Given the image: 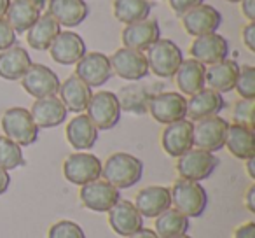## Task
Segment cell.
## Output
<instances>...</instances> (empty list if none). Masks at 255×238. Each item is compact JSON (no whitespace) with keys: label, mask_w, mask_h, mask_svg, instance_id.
Returning <instances> with one entry per match:
<instances>
[{"label":"cell","mask_w":255,"mask_h":238,"mask_svg":"<svg viewBox=\"0 0 255 238\" xmlns=\"http://www.w3.org/2000/svg\"><path fill=\"white\" fill-rule=\"evenodd\" d=\"M102 177L114 188L129 189L143 177V161L129 153H114L102 165Z\"/></svg>","instance_id":"obj_1"},{"label":"cell","mask_w":255,"mask_h":238,"mask_svg":"<svg viewBox=\"0 0 255 238\" xmlns=\"http://www.w3.org/2000/svg\"><path fill=\"white\" fill-rule=\"evenodd\" d=\"M170 195L173 209L189 219L203 216L208 205L206 189L199 182L187 181V179H177L170 188Z\"/></svg>","instance_id":"obj_2"},{"label":"cell","mask_w":255,"mask_h":238,"mask_svg":"<svg viewBox=\"0 0 255 238\" xmlns=\"http://www.w3.org/2000/svg\"><path fill=\"white\" fill-rule=\"evenodd\" d=\"M2 132L7 139L16 142L18 146H32L39 139V128L33 123L32 114L25 107H11L2 114L0 119Z\"/></svg>","instance_id":"obj_3"},{"label":"cell","mask_w":255,"mask_h":238,"mask_svg":"<svg viewBox=\"0 0 255 238\" xmlns=\"http://www.w3.org/2000/svg\"><path fill=\"white\" fill-rule=\"evenodd\" d=\"M149 72L161 79H170L184 61L182 49L170 39H159L145 51Z\"/></svg>","instance_id":"obj_4"},{"label":"cell","mask_w":255,"mask_h":238,"mask_svg":"<svg viewBox=\"0 0 255 238\" xmlns=\"http://www.w3.org/2000/svg\"><path fill=\"white\" fill-rule=\"evenodd\" d=\"M86 116L91 119V123L96 126V130H112L121 119V105L116 93L112 91H98L93 93L88 107H86Z\"/></svg>","instance_id":"obj_5"},{"label":"cell","mask_w":255,"mask_h":238,"mask_svg":"<svg viewBox=\"0 0 255 238\" xmlns=\"http://www.w3.org/2000/svg\"><path fill=\"white\" fill-rule=\"evenodd\" d=\"M231 123L220 116H212L192 123V142L196 149L217 153L226 144V133Z\"/></svg>","instance_id":"obj_6"},{"label":"cell","mask_w":255,"mask_h":238,"mask_svg":"<svg viewBox=\"0 0 255 238\" xmlns=\"http://www.w3.org/2000/svg\"><path fill=\"white\" fill-rule=\"evenodd\" d=\"M147 112L154 121L161 125H171L175 121L185 119L187 116V98L177 91H161L152 95Z\"/></svg>","instance_id":"obj_7"},{"label":"cell","mask_w":255,"mask_h":238,"mask_svg":"<svg viewBox=\"0 0 255 238\" xmlns=\"http://www.w3.org/2000/svg\"><path fill=\"white\" fill-rule=\"evenodd\" d=\"M102 161L98 156L91 153L79 151L70 156L65 158L63 161V175L68 182L75 186H84L93 181L102 179Z\"/></svg>","instance_id":"obj_8"},{"label":"cell","mask_w":255,"mask_h":238,"mask_svg":"<svg viewBox=\"0 0 255 238\" xmlns=\"http://www.w3.org/2000/svg\"><path fill=\"white\" fill-rule=\"evenodd\" d=\"M219 167V158L208 151H201L192 147L180 158H177V174L180 179L201 182L208 179Z\"/></svg>","instance_id":"obj_9"},{"label":"cell","mask_w":255,"mask_h":238,"mask_svg":"<svg viewBox=\"0 0 255 238\" xmlns=\"http://www.w3.org/2000/svg\"><path fill=\"white\" fill-rule=\"evenodd\" d=\"M112 74L117 77L129 82H138L149 74V63H147L145 53L129 49V47H121L112 56H109Z\"/></svg>","instance_id":"obj_10"},{"label":"cell","mask_w":255,"mask_h":238,"mask_svg":"<svg viewBox=\"0 0 255 238\" xmlns=\"http://www.w3.org/2000/svg\"><path fill=\"white\" fill-rule=\"evenodd\" d=\"M60 84L61 82L56 72L42 63H32L26 74L21 77L23 89L35 100L58 95Z\"/></svg>","instance_id":"obj_11"},{"label":"cell","mask_w":255,"mask_h":238,"mask_svg":"<svg viewBox=\"0 0 255 238\" xmlns=\"http://www.w3.org/2000/svg\"><path fill=\"white\" fill-rule=\"evenodd\" d=\"M75 75L81 81H84L89 88H100L112 77V67H110L109 56L100 53V51L86 53L75 63Z\"/></svg>","instance_id":"obj_12"},{"label":"cell","mask_w":255,"mask_h":238,"mask_svg":"<svg viewBox=\"0 0 255 238\" xmlns=\"http://www.w3.org/2000/svg\"><path fill=\"white\" fill-rule=\"evenodd\" d=\"M81 203L93 212H109L114 205L121 200V193L117 188L109 184L107 181H93L89 184L81 186L79 191Z\"/></svg>","instance_id":"obj_13"},{"label":"cell","mask_w":255,"mask_h":238,"mask_svg":"<svg viewBox=\"0 0 255 238\" xmlns=\"http://www.w3.org/2000/svg\"><path fill=\"white\" fill-rule=\"evenodd\" d=\"M189 54L192 60L199 61L205 67L213 65L217 61H222L229 54V42L226 37L219 35L217 32L206 33V35L194 37L191 47H189Z\"/></svg>","instance_id":"obj_14"},{"label":"cell","mask_w":255,"mask_h":238,"mask_svg":"<svg viewBox=\"0 0 255 238\" xmlns=\"http://www.w3.org/2000/svg\"><path fill=\"white\" fill-rule=\"evenodd\" d=\"M159 39H161L159 23H157V19L152 18L124 25V30L121 33V40L124 44L123 47H129V49L140 51V53H145Z\"/></svg>","instance_id":"obj_15"},{"label":"cell","mask_w":255,"mask_h":238,"mask_svg":"<svg viewBox=\"0 0 255 238\" xmlns=\"http://www.w3.org/2000/svg\"><path fill=\"white\" fill-rule=\"evenodd\" d=\"M180 21L189 35L199 37L217 32L220 23H222V14L213 5L199 4L185 12L184 16H180Z\"/></svg>","instance_id":"obj_16"},{"label":"cell","mask_w":255,"mask_h":238,"mask_svg":"<svg viewBox=\"0 0 255 238\" xmlns=\"http://www.w3.org/2000/svg\"><path fill=\"white\" fill-rule=\"evenodd\" d=\"M161 147L171 158H180L194 147L192 142V121L180 119L166 125L161 133Z\"/></svg>","instance_id":"obj_17"},{"label":"cell","mask_w":255,"mask_h":238,"mask_svg":"<svg viewBox=\"0 0 255 238\" xmlns=\"http://www.w3.org/2000/svg\"><path fill=\"white\" fill-rule=\"evenodd\" d=\"M47 51H49L51 58L60 65H75L88 53L84 39L72 30L58 33V37L53 40Z\"/></svg>","instance_id":"obj_18"},{"label":"cell","mask_w":255,"mask_h":238,"mask_svg":"<svg viewBox=\"0 0 255 238\" xmlns=\"http://www.w3.org/2000/svg\"><path fill=\"white\" fill-rule=\"evenodd\" d=\"M224 107H226V100H224L222 93L210 88H203L201 91L189 96L185 119L196 123L199 119H205V117L219 116Z\"/></svg>","instance_id":"obj_19"},{"label":"cell","mask_w":255,"mask_h":238,"mask_svg":"<svg viewBox=\"0 0 255 238\" xmlns=\"http://www.w3.org/2000/svg\"><path fill=\"white\" fill-rule=\"evenodd\" d=\"M109 224L116 235L119 237H129L143 228V217L136 210L135 203L128 200H119L112 209L109 210Z\"/></svg>","instance_id":"obj_20"},{"label":"cell","mask_w":255,"mask_h":238,"mask_svg":"<svg viewBox=\"0 0 255 238\" xmlns=\"http://www.w3.org/2000/svg\"><path fill=\"white\" fill-rule=\"evenodd\" d=\"M135 207L142 217L156 219L164 210L171 209L170 188L164 186H147L140 189L135 196Z\"/></svg>","instance_id":"obj_21"},{"label":"cell","mask_w":255,"mask_h":238,"mask_svg":"<svg viewBox=\"0 0 255 238\" xmlns=\"http://www.w3.org/2000/svg\"><path fill=\"white\" fill-rule=\"evenodd\" d=\"M30 114H32V119L37 125V128L40 130L60 126L67 119L68 110L60 100V96L54 95L46 96V98H37L30 109Z\"/></svg>","instance_id":"obj_22"},{"label":"cell","mask_w":255,"mask_h":238,"mask_svg":"<svg viewBox=\"0 0 255 238\" xmlns=\"http://www.w3.org/2000/svg\"><path fill=\"white\" fill-rule=\"evenodd\" d=\"M47 14L53 16L60 26L75 28L89 14L84 0H47Z\"/></svg>","instance_id":"obj_23"},{"label":"cell","mask_w":255,"mask_h":238,"mask_svg":"<svg viewBox=\"0 0 255 238\" xmlns=\"http://www.w3.org/2000/svg\"><path fill=\"white\" fill-rule=\"evenodd\" d=\"M93 88H89L84 81L77 77V75H68L63 82L60 84V100L67 110L75 114H82L88 107L89 100L93 96Z\"/></svg>","instance_id":"obj_24"},{"label":"cell","mask_w":255,"mask_h":238,"mask_svg":"<svg viewBox=\"0 0 255 238\" xmlns=\"http://www.w3.org/2000/svg\"><path fill=\"white\" fill-rule=\"evenodd\" d=\"M238 72H240L238 61L226 58L222 61L208 65L205 74V84L210 89H215L219 93H229L236 86Z\"/></svg>","instance_id":"obj_25"},{"label":"cell","mask_w":255,"mask_h":238,"mask_svg":"<svg viewBox=\"0 0 255 238\" xmlns=\"http://www.w3.org/2000/svg\"><path fill=\"white\" fill-rule=\"evenodd\" d=\"M231 154L241 161H247L250 158H255V133L254 128H248L243 125H229L226 133V144Z\"/></svg>","instance_id":"obj_26"},{"label":"cell","mask_w":255,"mask_h":238,"mask_svg":"<svg viewBox=\"0 0 255 238\" xmlns=\"http://www.w3.org/2000/svg\"><path fill=\"white\" fill-rule=\"evenodd\" d=\"M32 65L28 51L21 46H12L0 51V77L5 81H21Z\"/></svg>","instance_id":"obj_27"},{"label":"cell","mask_w":255,"mask_h":238,"mask_svg":"<svg viewBox=\"0 0 255 238\" xmlns=\"http://www.w3.org/2000/svg\"><path fill=\"white\" fill-rule=\"evenodd\" d=\"M205 74L206 67L199 61L192 60H184L178 67V70L175 72V82L178 86V91L184 96H191L194 93L201 91L203 88H206L205 84Z\"/></svg>","instance_id":"obj_28"},{"label":"cell","mask_w":255,"mask_h":238,"mask_svg":"<svg viewBox=\"0 0 255 238\" xmlns=\"http://www.w3.org/2000/svg\"><path fill=\"white\" fill-rule=\"evenodd\" d=\"M67 140L75 151H89L98 140V130L86 114H77L67 125Z\"/></svg>","instance_id":"obj_29"},{"label":"cell","mask_w":255,"mask_h":238,"mask_svg":"<svg viewBox=\"0 0 255 238\" xmlns=\"http://www.w3.org/2000/svg\"><path fill=\"white\" fill-rule=\"evenodd\" d=\"M60 32L61 26L58 25V21L46 12V14H40L37 21L26 30V42L32 46V49L46 51L49 49V46Z\"/></svg>","instance_id":"obj_30"},{"label":"cell","mask_w":255,"mask_h":238,"mask_svg":"<svg viewBox=\"0 0 255 238\" xmlns=\"http://www.w3.org/2000/svg\"><path fill=\"white\" fill-rule=\"evenodd\" d=\"M116 96L119 100L121 110L142 116L149 109V102L152 98V93L145 86L140 84V82H133V84L123 86Z\"/></svg>","instance_id":"obj_31"},{"label":"cell","mask_w":255,"mask_h":238,"mask_svg":"<svg viewBox=\"0 0 255 238\" xmlns=\"http://www.w3.org/2000/svg\"><path fill=\"white\" fill-rule=\"evenodd\" d=\"M42 14L30 0H11V4L5 12V19L12 26L16 35L26 33V30L37 21V18Z\"/></svg>","instance_id":"obj_32"},{"label":"cell","mask_w":255,"mask_h":238,"mask_svg":"<svg viewBox=\"0 0 255 238\" xmlns=\"http://www.w3.org/2000/svg\"><path fill=\"white\" fill-rule=\"evenodd\" d=\"M112 12L117 21H121L123 25H129V23L149 18L150 2L149 0H114Z\"/></svg>","instance_id":"obj_33"},{"label":"cell","mask_w":255,"mask_h":238,"mask_svg":"<svg viewBox=\"0 0 255 238\" xmlns=\"http://www.w3.org/2000/svg\"><path fill=\"white\" fill-rule=\"evenodd\" d=\"M189 230V217L175 209H168L156 217L154 231L159 238H175L185 235Z\"/></svg>","instance_id":"obj_34"},{"label":"cell","mask_w":255,"mask_h":238,"mask_svg":"<svg viewBox=\"0 0 255 238\" xmlns=\"http://www.w3.org/2000/svg\"><path fill=\"white\" fill-rule=\"evenodd\" d=\"M23 165H25V158H23L21 146L12 142L5 135H0V168L9 172Z\"/></svg>","instance_id":"obj_35"},{"label":"cell","mask_w":255,"mask_h":238,"mask_svg":"<svg viewBox=\"0 0 255 238\" xmlns=\"http://www.w3.org/2000/svg\"><path fill=\"white\" fill-rule=\"evenodd\" d=\"M234 89L238 91L240 98L255 100V67H252V65H241L240 72H238Z\"/></svg>","instance_id":"obj_36"},{"label":"cell","mask_w":255,"mask_h":238,"mask_svg":"<svg viewBox=\"0 0 255 238\" xmlns=\"http://www.w3.org/2000/svg\"><path fill=\"white\" fill-rule=\"evenodd\" d=\"M255 100L240 98L233 107V121L236 125H243L248 128H255Z\"/></svg>","instance_id":"obj_37"},{"label":"cell","mask_w":255,"mask_h":238,"mask_svg":"<svg viewBox=\"0 0 255 238\" xmlns=\"http://www.w3.org/2000/svg\"><path fill=\"white\" fill-rule=\"evenodd\" d=\"M47 238H86L84 230L77 223L68 219H61L49 228Z\"/></svg>","instance_id":"obj_38"},{"label":"cell","mask_w":255,"mask_h":238,"mask_svg":"<svg viewBox=\"0 0 255 238\" xmlns=\"http://www.w3.org/2000/svg\"><path fill=\"white\" fill-rule=\"evenodd\" d=\"M16 40H18V35L12 30V26L5 18H0V51L16 46Z\"/></svg>","instance_id":"obj_39"},{"label":"cell","mask_w":255,"mask_h":238,"mask_svg":"<svg viewBox=\"0 0 255 238\" xmlns=\"http://www.w3.org/2000/svg\"><path fill=\"white\" fill-rule=\"evenodd\" d=\"M203 2L205 0H168V5L177 16H184L187 11H191L192 7L203 4Z\"/></svg>","instance_id":"obj_40"},{"label":"cell","mask_w":255,"mask_h":238,"mask_svg":"<svg viewBox=\"0 0 255 238\" xmlns=\"http://www.w3.org/2000/svg\"><path fill=\"white\" fill-rule=\"evenodd\" d=\"M241 39L250 53H255V23H247L241 28Z\"/></svg>","instance_id":"obj_41"},{"label":"cell","mask_w":255,"mask_h":238,"mask_svg":"<svg viewBox=\"0 0 255 238\" xmlns=\"http://www.w3.org/2000/svg\"><path fill=\"white\" fill-rule=\"evenodd\" d=\"M233 238H255V223L254 221H248V223L238 226Z\"/></svg>","instance_id":"obj_42"},{"label":"cell","mask_w":255,"mask_h":238,"mask_svg":"<svg viewBox=\"0 0 255 238\" xmlns=\"http://www.w3.org/2000/svg\"><path fill=\"white\" fill-rule=\"evenodd\" d=\"M241 12L248 23H255V0H241Z\"/></svg>","instance_id":"obj_43"},{"label":"cell","mask_w":255,"mask_h":238,"mask_svg":"<svg viewBox=\"0 0 255 238\" xmlns=\"http://www.w3.org/2000/svg\"><path fill=\"white\" fill-rule=\"evenodd\" d=\"M245 205H247L248 212L255 214V184H252L245 193Z\"/></svg>","instance_id":"obj_44"},{"label":"cell","mask_w":255,"mask_h":238,"mask_svg":"<svg viewBox=\"0 0 255 238\" xmlns=\"http://www.w3.org/2000/svg\"><path fill=\"white\" fill-rule=\"evenodd\" d=\"M9 186H11V175H9V172L0 168V196L7 191Z\"/></svg>","instance_id":"obj_45"},{"label":"cell","mask_w":255,"mask_h":238,"mask_svg":"<svg viewBox=\"0 0 255 238\" xmlns=\"http://www.w3.org/2000/svg\"><path fill=\"white\" fill-rule=\"evenodd\" d=\"M126 238H159V237H157L154 230H149V228H142V230H138L136 233L129 235V237H126Z\"/></svg>","instance_id":"obj_46"},{"label":"cell","mask_w":255,"mask_h":238,"mask_svg":"<svg viewBox=\"0 0 255 238\" xmlns=\"http://www.w3.org/2000/svg\"><path fill=\"white\" fill-rule=\"evenodd\" d=\"M247 172H248V177L255 179V158L247 160Z\"/></svg>","instance_id":"obj_47"},{"label":"cell","mask_w":255,"mask_h":238,"mask_svg":"<svg viewBox=\"0 0 255 238\" xmlns=\"http://www.w3.org/2000/svg\"><path fill=\"white\" fill-rule=\"evenodd\" d=\"M9 4H11V0H0V18H4V16H5Z\"/></svg>","instance_id":"obj_48"},{"label":"cell","mask_w":255,"mask_h":238,"mask_svg":"<svg viewBox=\"0 0 255 238\" xmlns=\"http://www.w3.org/2000/svg\"><path fill=\"white\" fill-rule=\"evenodd\" d=\"M30 2H32V4L35 5L40 12H42L44 9H46V5H47V0H30Z\"/></svg>","instance_id":"obj_49"},{"label":"cell","mask_w":255,"mask_h":238,"mask_svg":"<svg viewBox=\"0 0 255 238\" xmlns=\"http://www.w3.org/2000/svg\"><path fill=\"white\" fill-rule=\"evenodd\" d=\"M226 2H231V4H238V2H241V0H226Z\"/></svg>","instance_id":"obj_50"},{"label":"cell","mask_w":255,"mask_h":238,"mask_svg":"<svg viewBox=\"0 0 255 238\" xmlns=\"http://www.w3.org/2000/svg\"><path fill=\"white\" fill-rule=\"evenodd\" d=\"M175 238H191L189 235H180V237H175Z\"/></svg>","instance_id":"obj_51"}]
</instances>
